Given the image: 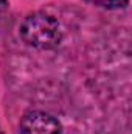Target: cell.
<instances>
[{"instance_id":"cell-3","label":"cell","mask_w":132,"mask_h":134,"mask_svg":"<svg viewBox=\"0 0 132 134\" xmlns=\"http://www.w3.org/2000/svg\"><path fill=\"white\" fill-rule=\"evenodd\" d=\"M0 134H3V133H2V130H0Z\"/></svg>"},{"instance_id":"cell-1","label":"cell","mask_w":132,"mask_h":134,"mask_svg":"<svg viewBox=\"0 0 132 134\" xmlns=\"http://www.w3.org/2000/svg\"><path fill=\"white\" fill-rule=\"evenodd\" d=\"M19 36L25 45L37 50H55L62 41V30L51 14L36 11L23 17L19 25Z\"/></svg>"},{"instance_id":"cell-2","label":"cell","mask_w":132,"mask_h":134,"mask_svg":"<svg viewBox=\"0 0 132 134\" xmlns=\"http://www.w3.org/2000/svg\"><path fill=\"white\" fill-rule=\"evenodd\" d=\"M20 134H62L61 122L50 112L30 109L19 122Z\"/></svg>"}]
</instances>
